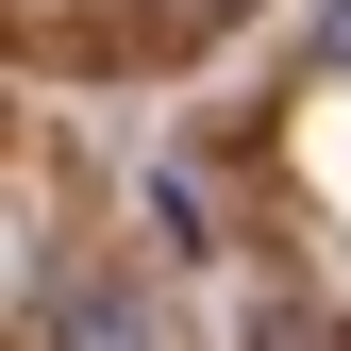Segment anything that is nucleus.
<instances>
[{
    "mask_svg": "<svg viewBox=\"0 0 351 351\" xmlns=\"http://www.w3.org/2000/svg\"><path fill=\"white\" fill-rule=\"evenodd\" d=\"M34 351H167V318H151V285H117V268H67L51 301H34Z\"/></svg>",
    "mask_w": 351,
    "mask_h": 351,
    "instance_id": "obj_1",
    "label": "nucleus"
},
{
    "mask_svg": "<svg viewBox=\"0 0 351 351\" xmlns=\"http://www.w3.org/2000/svg\"><path fill=\"white\" fill-rule=\"evenodd\" d=\"M117 17H134V51H201V34H234L251 0H117Z\"/></svg>",
    "mask_w": 351,
    "mask_h": 351,
    "instance_id": "obj_2",
    "label": "nucleus"
},
{
    "mask_svg": "<svg viewBox=\"0 0 351 351\" xmlns=\"http://www.w3.org/2000/svg\"><path fill=\"white\" fill-rule=\"evenodd\" d=\"M251 351H351L335 318H301V301H268V318H251Z\"/></svg>",
    "mask_w": 351,
    "mask_h": 351,
    "instance_id": "obj_3",
    "label": "nucleus"
},
{
    "mask_svg": "<svg viewBox=\"0 0 351 351\" xmlns=\"http://www.w3.org/2000/svg\"><path fill=\"white\" fill-rule=\"evenodd\" d=\"M318 67H351V0H335V17H318Z\"/></svg>",
    "mask_w": 351,
    "mask_h": 351,
    "instance_id": "obj_4",
    "label": "nucleus"
}]
</instances>
